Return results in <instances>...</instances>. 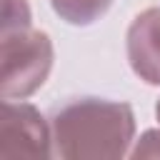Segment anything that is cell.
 Instances as JSON below:
<instances>
[{
    "mask_svg": "<svg viewBox=\"0 0 160 160\" xmlns=\"http://www.w3.org/2000/svg\"><path fill=\"white\" fill-rule=\"evenodd\" d=\"M52 155V128L30 102L2 100L0 115V158L48 160Z\"/></svg>",
    "mask_w": 160,
    "mask_h": 160,
    "instance_id": "3",
    "label": "cell"
},
{
    "mask_svg": "<svg viewBox=\"0 0 160 160\" xmlns=\"http://www.w3.org/2000/svg\"><path fill=\"white\" fill-rule=\"evenodd\" d=\"M125 52L142 82L160 85V8H148L132 18L125 32Z\"/></svg>",
    "mask_w": 160,
    "mask_h": 160,
    "instance_id": "4",
    "label": "cell"
},
{
    "mask_svg": "<svg viewBox=\"0 0 160 160\" xmlns=\"http://www.w3.org/2000/svg\"><path fill=\"white\" fill-rule=\"evenodd\" d=\"M52 155L62 160H118L130 155L135 112L108 98H75L50 118Z\"/></svg>",
    "mask_w": 160,
    "mask_h": 160,
    "instance_id": "1",
    "label": "cell"
},
{
    "mask_svg": "<svg viewBox=\"0 0 160 160\" xmlns=\"http://www.w3.org/2000/svg\"><path fill=\"white\" fill-rule=\"evenodd\" d=\"M112 0H50V8L60 20L75 28H85L98 22L108 10Z\"/></svg>",
    "mask_w": 160,
    "mask_h": 160,
    "instance_id": "5",
    "label": "cell"
},
{
    "mask_svg": "<svg viewBox=\"0 0 160 160\" xmlns=\"http://www.w3.org/2000/svg\"><path fill=\"white\" fill-rule=\"evenodd\" d=\"M130 158H160V130H145L138 145L130 150Z\"/></svg>",
    "mask_w": 160,
    "mask_h": 160,
    "instance_id": "7",
    "label": "cell"
},
{
    "mask_svg": "<svg viewBox=\"0 0 160 160\" xmlns=\"http://www.w3.org/2000/svg\"><path fill=\"white\" fill-rule=\"evenodd\" d=\"M30 5L28 0H2V32L30 28Z\"/></svg>",
    "mask_w": 160,
    "mask_h": 160,
    "instance_id": "6",
    "label": "cell"
},
{
    "mask_svg": "<svg viewBox=\"0 0 160 160\" xmlns=\"http://www.w3.org/2000/svg\"><path fill=\"white\" fill-rule=\"evenodd\" d=\"M0 52L2 100H25L45 85L55 60L52 40L45 30H8L0 35Z\"/></svg>",
    "mask_w": 160,
    "mask_h": 160,
    "instance_id": "2",
    "label": "cell"
},
{
    "mask_svg": "<svg viewBox=\"0 0 160 160\" xmlns=\"http://www.w3.org/2000/svg\"><path fill=\"white\" fill-rule=\"evenodd\" d=\"M155 118H158V122H160V100L155 102Z\"/></svg>",
    "mask_w": 160,
    "mask_h": 160,
    "instance_id": "8",
    "label": "cell"
}]
</instances>
